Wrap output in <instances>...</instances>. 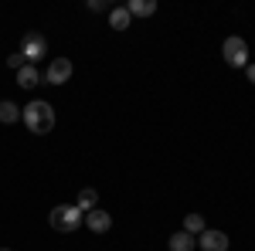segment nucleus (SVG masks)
Returning a JSON list of instances; mask_svg holds the SVG:
<instances>
[{
	"mask_svg": "<svg viewBox=\"0 0 255 251\" xmlns=\"http://www.w3.org/2000/svg\"><path fill=\"white\" fill-rule=\"evenodd\" d=\"M20 122H24L34 136H44V133H51V129H55V109H51L44 98L27 102V105L20 109Z\"/></svg>",
	"mask_w": 255,
	"mask_h": 251,
	"instance_id": "obj_1",
	"label": "nucleus"
},
{
	"mask_svg": "<svg viewBox=\"0 0 255 251\" xmlns=\"http://www.w3.org/2000/svg\"><path fill=\"white\" fill-rule=\"evenodd\" d=\"M48 221H51V228L55 231H75V228H82V221H85V214L75 207V204H58V207H51V214H48Z\"/></svg>",
	"mask_w": 255,
	"mask_h": 251,
	"instance_id": "obj_2",
	"label": "nucleus"
},
{
	"mask_svg": "<svg viewBox=\"0 0 255 251\" xmlns=\"http://www.w3.org/2000/svg\"><path fill=\"white\" fill-rule=\"evenodd\" d=\"M20 55H24V61L31 65V61H38L48 55V38L41 34V31H27L24 38H20Z\"/></svg>",
	"mask_w": 255,
	"mask_h": 251,
	"instance_id": "obj_3",
	"label": "nucleus"
},
{
	"mask_svg": "<svg viewBox=\"0 0 255 251\" xmlns=\"http://www.w3.org/2000/svg\"><path fill=\"white\" fill-rule=\"evenodd\" d=\"M221 55L232 68H245L249 65V44H245V38H228L221 44Z\"/></svg>",
	"mask_w": 255,
	"mask_h": 251,
	"instance_id": "obj_4",
	"label": "nucleus"
},
{
	"mask_svg": "<svg viewBox=\"0 0 255 251\" xmlns=\"http://www.w3.org/2000/svg\"><path fill=\"white\" fill-rule=\"evenodd\" d=\"M72 72H75V65L68 58H55L48 65V82H51V85H65V82L72 78Z\"/></svg>",
	"mask_w": 255,
	"mask_h": 251,
	"instance_id": "obj_5",
	"label": "nucleus"
},
{
	"mask_svg": "<svg viewBox=\"0 0 255 251\" xmlns=\"http://www.w3.org/2000/svg\"><path fill=\"white\" fill-rule=\"evenodd\" d=\"M85 224H89L96 234H106L109 228H113V217H109V211H102V207H92V211L85 214Z\"/></svg>",
	"mask_w": 255,
	"mask_h": 251,
	"instance_id": "obj_6",
	"label": "nucleus"
},
{
	"mask_svg": "<svg viewBox=\"0 0 255 251\" xmlns=\"http://www.w3.org/2000/svg\"><path fill=\"white\" fill-rule=\"evenodd\" d=\"M201 248L204 251H228V234L204 228V234H201Z\"/></svg>",
	"mask_w": 255,
	"mask_h": 251,
	"instance_id": "obj_7",
	"label": "nucleus"
},
{
	"mask_svg": "<svg viewBox=\"0 0 255 251\" xmlns=\"http://www.w3.org/2000/svg\"><path fill=\"white\" fill-rule=\"evenodd\" d=\"M126 10H129V17H150V14H157V0H129Z\"/></svg>",
	"mask_w": 255,
	"mask_h": 251,
	"instance_id": "obj_8",
	"label": "nucleus"
},
{
	"mask_svg": "<svg viewBox=\"0 0 255 251\" xmlns=\"http://www.w3.org/2000/svg\"><path fill=\"white\" fill-rule=\"evenodd\" d=\"M75 207H79L82 214H89L92 207H99V190H92V187L79 190V200H75Z\"/></svg>",
	"mask_w": 255,
	"mask_h": 251,
	"instance_id": "obj_9",
	"label": "nucleus"
},
{
	"mask_svg": "<svg viewBox=\"0 0 255 251\" xmlns=\"http://www.w3.org/2000/svg\"><path fill=\"white\" fill-rule=\"evenodd\" d=\"M0 122H3V126L20 122V105H17V102H7V98L0 102Z\"/></svg>",
	"mask_w": 255,
	"mask_h": 251,
	"instance_id": "obj_10",
	"label": "nucleus"
},
{
	"mask_svg": "<svg viewBox=\"0 0 255 251\" xmlns=\"http://www.w3.org/2000/svg\"><path fill=\"white\" fill-rule=\"evenodd\" d=\"M38 82H41V75H38L34 65H24V68L17 72V85H20V88H34Z\"/></svg>",
	"mask_w": 255,
	"mask_h": 251,
	"instance_id": "obj_11",
	"label": "nucleus"
},
{
	"mask_svg": "<svg viewBox=\"0 0 255 251\" xmlns=\"http://www.w3.org/2000/svg\"><path fill=\"white\" fill-rule=\"evenodd\" d=\"M129 10H126V7H113V10H109V24H113V31H126V27H129Z\"/></svg>",
	"mask_w": 255,
	"mask_h": 251,
	"instance_id": "obj_12",
	"label": "nucleus"
},
{
	"mask_svg": "<svg viewBox=\"0 0 255 251\" xmlns=\"http://www.w3.org/2000/svg\"><path fill=\"white\" fill-rule=\"evenodd\" d=\"M194 234H187V231H177L174 238H170V251H194Z\"/></svg>",
	"mask_w": 255,
	"mask_h": 251,
	"instance_id": "obj_13",
	"label": "nucleus"
},
{
	"mask_svg": "<svg viewBox=\"0 0 255 251\" xmlns=\"http://www.w3.org/2000/svg\"><path fill=\"white\" fill-rule=\"evenodd\" d=\"M184 231L187 234H204V217H201V214H187V217H184Z\"/></svg>",
	"mask_w": 255,
	"mask_h": 251,
	"instance_id": "obj_14",
	"label": "nucleus"
},
{
	"mask_svg": "<svg viewBox=\"0 0 255 251\" xmlns=\"http://www.w3.org/2000/svg\"><path fill=\"white\" fill-rule=\"evenodd\" d=\"M7 65H10L14 72H20V68H24L27 61H24V55H10V58H7Z\"/></svg>",
	"mask_w": 255,
	"mask_h": 251,
	"instance_id": "obj_15",
	"label": "nucleus"
},
{
	"mask_svg": "<svg viewBox=\"0 0 255 251\" xmlns=\"http://www.w3.org/2000/svg\"><path fill=\"white\" fill-rule=\"evenodd\" d=\"M249 82L255 85V65H249Z\"/></svg>",
	"mask_w": 255,
	"mask_h": 251,
	"instance_id": "obj_16",
	"label": "nucleus"
},
{
	"mask_svg": "<svg viewBox=\"0 0 255 251\" xmlns=\"http://www.w3.org/2000/svg\"><path fill=\"white\" fill-rule=\"evenodd\" d=\"M0 251H10V248H0Z\"/></svg>",
	"mask_w": 255,
	"mask_h": 251,
	"instance_id": "obj_17",
	"label": "nucleus"
}]
</instances>
